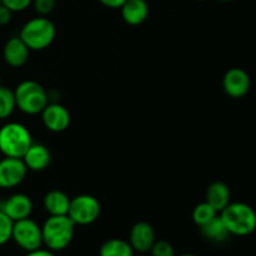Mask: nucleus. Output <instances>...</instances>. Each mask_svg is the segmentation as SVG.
Listing matches in <instances>:
<instances>
[{
  "instance_id": "obj_1",
  "label": "nucleus",
  "mask_w": 256,
  "mask_h": 256,
  "mask_svg": "<svg viewBox=\"0 0 256 256\" xmlns=\"http://www.w3.org/2000/svg\"><path fill=\"white\" fill-rule=\"evenodd\" d=\"M75 226L68 215H49L42 225V244L52 252L66 249L74 238Z\"/></svg>"
},
{
  "instance_id": "obj_2",
  "label": "nucleus",
  "mask_w": 256,
  "mask_h": 256,
  "mask_svg": "<svg viewBox=\"0 0 256 256\" xmlns=\"http://www.w3.org/2000/svg\"><path fill=\"white\" fill-rule=\"evenodd\" d=\"M220 218L230 235L248 236L256 230V212L245 202H230L220 212Z\"/></svg>"
},
{
  "instance_id": "obj_3",
  "label": "nucleus",
  "mask_w": 256,
  "mask_h": 256,
  "mask_svg": "<svg viewBox=\"0 0 256 256\" xmlns=\"http://www.w3.org/2000/svg\"><path fill=\"white\" fill-rule=\"evenodd\" d=\"M32 142L29 129L20 122H10L0 128V152L4 156L22 159Z\"/></svg>"
},
{
  "instance_id": "obj_4",
  "label": "nucleus",
  "mask_w": 256,
  "mask_h": 256,
  "mask_svg": "<svg viewBox=\"0 0 256 256\" xmlns=\"http://www.w3.org/2000/svg\"><path fill=\"white\" fill-rule=\"evenodd\" d=\"M56 35L54 22L46 16H36L28 20L20 30L19 38L25 42L29 50L39 52L52 45Z\"/></svg>"
},
{
  "instance_id": "obj_5",
  "label": "nucleus",
  "mask_w": 256,
  "mask_h": 256,
  "mask_svg": "<svg viewBox=\"0 0 256 256\" xmlns=\"http://www.w3.org/2000/svg\"><path fill=\"white\" fill-rule=\"evenodd\" d=\"M16 108L28 115L40 114L49 102V94L38 82L24 80L14 90Z\"/></svg>"
},
{
  "instance_id": "obj_6",
  "label": "nucleus",
  "mask_w": 256,
  "mask_h": 256,
  "mask_svg": "<svg viewBox=\"0 0 256 256\" xmlns=\"http://www.w3.org/2000/svg\"><path fill=\"white\" fill-rule=\"evenodd\" d=\"M102 206L99 200L89 194H82L70 199L68 216L75 225H90L99 218Z\"/></svg>"
},
{
  "instance_id": "obj_7",
  "label": "nucleus",
  "mask_w": 256,
  "mask_h": 256,
  "mask_svg": "<svg viewBox=\"0 0 256 256\" xmlns=\"http://www.w3.org/2000/svg\"><path fill=\"white\" fill-rule=\"evenodd\" d=\"M12 239L26 252L39 249L42 245V226L30 218L18 220L12 224Z\"/></svg>"
},
{
  "instance_id": "obj_8",
  "label": "nucleus",
  "mask_w": 256,
  "mask_h": 256,
  "mask_svg": "<svg viewBox=\"0 0 256 256\" xmlns=\"http://www.w3.org/2000/svg\"><path fill=\"white\" fill-rule=\"evenodd\" d=\"M28 168L22 159L4 156L0 160V188L12 189L24 182Z\"/></svg>"
},
{
  "instance_id": "obj_9",
  "label": "nucleus",
  "mask_w": 256,
  "mask_h": 256,
  "mask_svg": "<svg viewBox=\"0 0 256 256\" xmlns=\"http://www.w3.org/2000/svg\"><path fill=\"white\" fill-rule=\"evenodd\" d=\"M250 76L245 70L240 68H232L225 72L222 78V89L232 99H240L249 92Z\"/></svg>"
},
{
  "instance_id": "obj_10",
  "label": "nucleus",
  "mask_w": 256,
  "mask_h": 256,
  "mask_svg": "<svg viewBox=\"0 0 256 256\" xmlns=\"http://www.w3.org/2000/svg\"><path fill=\"white\" fill-rule=\"evenodd\" d=\"M40 114H42V124L49 132H62L69 128L70 112L64 105L59 102H48Z\"/></svg>"
},
{
  "instance_id": "obj_11",
  "label": "nucleus",
  "mask_w": 256,
  "mask_h": 256,
  "mask_svg": "<svg viewBox=\"0 0 256 256\" xmlns=\"http://www.w3.org/2000/svg\"><path fill=\"white\" fill-rule=\"evenodd\" d=\"M0 212L6 214L12 222L26 219L32 212V202L26 194L16 192L0 202Z\"/></svg>"
},
{
  "instance_id": "obj_12",
  "label": "nucleus",
  "mask_w": 256,
  "mask_h": 256,
  "mask_svg": "<svg viewBox=\"0 0 256 256\" xmlns=\"http://www.w3.org/2000/svg\"><path fill=\"white\" fill-rule=\"evenodd\" d=\"M155 240L156 239H155L154 228L149 222H139L132 225L129 234V244L132 245L134 252L145 254L152 249Z\"/></svg>"
},
{
  "instance_id": "obj_13",
  "label": "nucleus",
  "mask_w": 256,
  "mask_h": 256,
  "mask_svg": "<svg viewBox=\"0 0 256 256\" xmlns=\"http://www.w3.org/2000/svg\"><path fill=\"white\" fill-rule=\"evenodd\" d=\"M29 48L19 36H12L5 42L2 48V58L9 66L22 68L26 64L29 59Z\"/></svg>"
},
{
  "instance_id": "obj_14",
  "label": "nucleus",
  "mask_w": 256,
  "mask_h": 256,
  "mask_svg": "<svg viewBox=\"0 0 256 256\" xmlns=\"http://www.w3.org/2000/svg\"><path fill=\"white\" fill-rule=\"evenodd\" d=\"M25 166L32 172H42L46 169L52 162V154L44 144L32 142L28 152L22 156Z\"/></svg>"
},
{
  "instance_id": "obj_15",
  "label": "nucleus",
  "mask_w": 256,
  "mask_h": 256,
  "mask_svg": "<svg viewBox=\"0 0 256 256\" xmlns=\"http://www.w3.org/2000/svg\"><path fill=\"white\" fill-rule=\"evenodd\" d=\"M122 18L126 24L140 25L148 19L149 5L146 0H126L120 8Z\"/></svg>"
},
{
  "instance_id": "obj_16",
  "label": "nucleus",
  "mask_w": 256,
  "mask_h": 256,
  "mask_svg": "<svg viewBox=\"0 0 256 256\" xmlns=\"http://www.w3.org/2000/svg\"><path fill=\"white\" fill-rule=\"evenodd\" d=\"M230 189L225 182H214L208 186L205 202L212 205L215 212H220L230 204Z\"/></svg>"
},
{
  "instance_id": "obj_17",
  "label": "nucleus",
  "mask_w": 256,
  "mask_h": 256,
  "mask_svg": "<svg viewBox=\"0 0 256 256\" xmlns=\"http://www.w3.org/2000/svg\"><path fill=\"white\" fill-rule=\"evenodd\" d=\"M42 205L49 215H68L70 198L60 190H52L44 196Z\"/></svg>"
},
{
  "instance_id": "obj_18",
  "label": "nucleus",
  "mask_w": 256,
  "mask_h": 256,
  "mask_svg": "<svg viewBox=\"0 0 256 256\" xmlns=\"http://www.w3.org/2000/svg\"><path fill=\"white\" fill-rule=\"evenodd\" d=\"M200 232L205 239L212 242H224L230 235L226 226L222 222V218L218 216V215L214 219L208 222L206 224L200 226Z\"/></svg>"
},
{
  "instance_id": "obj_19",
  "label": "nucleus",
  "mask_w": 256,
  "mask_h": 256,
  "mask_svg": "<svg viewBox=\"0 0 256 256\" xmlns=\"http://www.w3.org/2000/svg\"><path fill=\"white\" fill-rule=\"evenodd\" d=\"M134 250L129 242L122 239H109L100 246L99 256H132Z\"/></svg>"
},
{
  "instance_id": "obj_20",
  "label": "nucleus",
  "mask_w": 256,
  "mask_h": 256,
  "mask_svg": "<svg viewBox=\"0 0 256 256\" xmlns=\"http://www.w3.org/2000/svg\"><path fill=\"white\" fill-rule=\"evenodd\" d=\"M16 108L14 90L0 85V120H5L14 112Z\"/></svg>"
},
{
  "instance_id": "obj_21",
  "label": "nucleus",
  "mask_w": 256,
  "mask_h": 256,
  "mask_svg": "<svg viewBox=\"0 0 256 256\" xmlns=\"http://www.w3.org/2000/svg\"><path fill=\"white\" fill-rule=\"evenodd\" d=\"M216 214L218 212H215V209L212 205L208 204L206 202H202L200 204H198L194 208V210H192V222L200 228L204 224H206L208 222H210L212 219H214L216 216Z\"/></svg>"
},
{
  "instance_id": "obj_22",
  "label": "nucleus",
  "mask_w": 256,
  "mask_h": 256,
  "mask_svg": "<svg viewBox=\"0 0 256 256\" xmlns=\"http://www.w3.org/2000/svg\"><path fill=\"white\" fill-rule=\"evenodd\" d=\"M12 224H14V222L8 215L0 212V246L12 240Z\"/></svg>"
},
{
  "instance_id": "obj_23",
  "label": "nucleus",
  "mask_w": 256,
  "mask_h": 256,
  "mask_svg": "<svg viewBox=\"0 0 256 256\" xmlns=\"http://www.w3.org/2000/svg\"><path fill=\"white\" fill-rule=\"evenodd\" d=\"M149 252H152V256H175L172 245L165 240H155Z\"/></svg>"
},
{
  "instance_id": "obj_24",
  "label": "nucleus",
  "mask_w": 256,
  "mask_h": 256,
  "mask_svg": "<svg viewBox=\"0 0 256 256\" xmlns=\"http://www.w3.org/2000/svg\"><path fill=\"white\" fill-rule=\"evenodd\" d=\"M56 0H32V5L40 16H46L54 10Z\"/></svg>"
},
{
  "instance_id": "obj_25",
  "label": "nucleus",
  "mask_w": 256,
  "mask_h": 256,
  "mask_svg": "<svg viewBox=\"0 0 256 256\" xmlns=\"http://www.w3.org/2000/svg\"><path fill=\"white\" fill-rule=\"evenodd\" d=\"M32 0H2V4L12 12H22L32 5Z\"/></svg>"
},
{
  "instance_id": "obj_26",
  "label": "nucleus",
  "mask_w": 256,
  "mask_h": 256,
  "mask_svg": "<svg viewBox=\"0 0 256 256\" xmlns=\"http://www.w3.org/2000/svg\"><path fill=\"white\" fill-rule=\"evenodd\" d=\"M12 18V12H10L6 6L0 4V26H4V25L9 24Z\"/></svg>"
},
{
  "instance_id": "obj_27",
  "label": "nucleus",
  "mask_w": 256,
  "mask_h": 256,
  "mask_svg": "<svg viewBox=\"0 0 256 256\" xmlns=\"http://www.w3.org/2000/svg\"><path fill=\"white\" fill-rule=\"evenodd\" d=\"M125 2L126 0H99L100 4L106 8H110V9H120Z\"/></svg>"
},
{
  "instance_id": "obj_28",
  "label": "nucleus",
  "mask_w": 256,
  "mask_h": 256,
  "mask_svg": "<svg viewBox=\"0 0 256 256\" xmlns=\"http://www.w3.org/2000/svg\"><path fill=\"white\" fill-rule=\"evenodd\" d=\"M25 256H55V254L54 252H52V250L42 249V248H39V249L32 250V252H28Z\"/></svg>"
},
{
  "instance_id": "obj_29",
  "label": "nucleus",
  "mask_w": 256,
  "mask_h": 256,
  "mask_svg": "<svg viewBox=\"0 0 256 256\" xmlns=\"http://www.w3.org/2000/svg\"><path fill=\"white\" fill-rule=\"evenodd\" d=\"M219 2H234V0H219Z\"/></svg>"
},
{
  "instance_id": "obj_30",
  "label": "nucleus",
  "mask_w": 256,
  "mask_h": 256,
  "mask_svg": "<svg viewBox=\"0 0 256 256\" xmlns=\"http://www.w3.org/2000/svg\"><path fill=\"white\" fill-rule=\"evenodd\" d=\"M178 256H195V255H192V254H182V255H178Z\"/></svg>"
},
{
  "instance_id": "obj_31",
  "label": "nucleus",
  "mask_w": 256,
  "mask_h": 256,
  "mask_svg": "<svg viewBox=\"0 0 256 256\" xmlns=\"http://www.w3.org/2000/svg\"><path fill=\"white\" fill-rule=\"evenodd\" d=\"M132 256H146V255L142 254V252H138V255H132Z\"/></svg>"
},
{
  "instance_id": "obj_32",
  "label": "nucleus",
  "mask_w": 256,
  "mask_h": 256,
  "mask_svg": "<svg viewBox=\"0 0 256 256\" xmlns=\"http://www.w3.org/2000/svg\"><path fill=\"white\" fill-rule=\"evenodd\" d=\"M0 85H2V75H0Z\"/></svg>"
},
{
  "instance_id": "obj_33",
  "label": "nucleus",
  "mask_w": 256,
  "mask_h": 256,
  "mask_svg": "<svg viewBox=\"0 0 256 256\" xmlns=\"http://www.w3.org/2000/svg\"><path fill=\"white\" fill-rule=\"evenodd\" d=\"M0 4H2V0H0Z\"/></svg>"
}]
</instances>
